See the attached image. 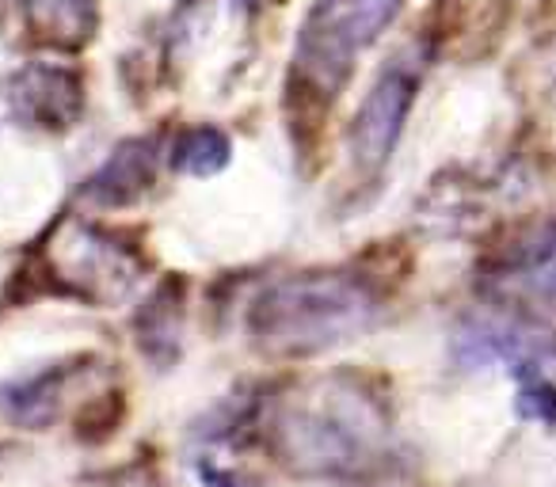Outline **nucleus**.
I'll return each instance as SVG.
<instances>
[{
    "instance_id": "1",
    "label": "nucleus",
    "mask_w": 556,
    "mask_h": 487,
    "mask_svg": "<svg viewBox=\"0 0 556 487\" xmlns=\"http://www.w3.org/2000/svg\"><path fill=\"white\" fill-rule=\"evenodd\" d=\"M378 297L351 274H294L252 302L248 332L267 355H320L363 335Z\"/></svg>"
},
{
    "instance_id": "8",
    "label": "nucleus",
    "mask_w": 556,
    "mask_h": 487,
    "mask_svg": "<svg viewBox=\"0 0 556 487\" xmlns=\"http://www.w3.org/2000/svg\"><path fill=\"white\" fill-rule=\"evenodd\" d=\"M42 20L54 27H70V31L85 35L88 20H92V0H27Z\"/></svg>"
},
{
    "instance_id": "6",
    "label": "nucleus",
    "mask_w": 556,
    "mask_h": 487,
    "mask_svg": "<svg viewBox=\"0 0 556 487\" xmlns=\"http://www.w3.org/2000/svg\"><path fill=\"white\" fill-rule=\"evenodd\" d=\"M229 161V138L214 126H194L172 149V164L187 176H214Z\"/></svg>"
},
{
    "instance_id": "7",
    "label": "nucleus",
    "mask_w": 556,
    "mask_h": 487,
    "mask_svg": "<svg viewBox=\"0 0 556 487\" xmlns=\"http://www.w3.org/2000/svg\"><path fill=\"white\" fill-rule=\"evenodd\" d=\"M518 419L556 426V385L541 370L518 373Z\"/></svg>"
},
{
    "instance_id": "4",
    "label": "nucleus",
    "mask_w": 556,
    "mask_h": 487,
    "mask_svg": "<svg viewBox=\"0 0 556 487\" xmlns=\"http://www.w3.org/2000/svg\"><path fill=\"white\" fill-rule=\"evenodd\" d=\"M545 343L538 335L522 332L510 320H469L457 332V358L469 366H488V362H507L515 373L522 370H541V355Z\"/></svg>"
},
{
    "instance_id": "2",
    "label": "nucleus",
    "mask_w": 556,
    "mask_h": 487,
    "mask_svg": "<svg viewBox=\"0 0 556 487\" xmlns=\"http://www.w3.org/2000/svg\"><path fill=\"white\" fill-rule=\"evenodd\" d=\"M404 0H317L298 39V69L313 88L336 92L355 57L396 20Z\"/></svg>"
},
{
    "instance_id": "5",
    "label": "nucleus",
    "mask_w": 556,
    "mask_h": 487,
    "mask_svg": "<svg viewBox=\"0 0 556 487\" xmlns=\"http://www.w3.org/2000/svg\"><path fill=\"white\" fill-rule=\"evenodd\" d=\"M495 279L533 302H556V221L526 232L503 256Z\"/></svg>"
},
{
    "instance_id": "3",
    "label": "nucleus",
    "mask_w": 556,
    "mask_h": 487,
    "mask_svg": "<svg viewBox=\"0 0 556 487\" xmlns=\"http://www.w3.org/2000/svg\"><path fill=\"white\" fill-rule=\"evenodd\" d=\"M416 88L419 62H412V57H396L389 69H381L378 85L370 88V95L355 115V126H351V153L363 168L378 171L393 156L404 118H408L412 100H416Z\"/></svg>"
},
{
    "instance_id": "9",
    "label": "nucleus",
    "mask_w": 556,
    "mask_h": 487,
    "mask_svg": "<svg viewBox=\"0 0 556 487\" xmlns=\"http://www.w3.org/2000/svg\"><path fill=\"white\" fill-rule=\"evenodd\" d=\"M240 12H260V9H267V4H275V0H232Z\"/></svg>"
}]
</instances>
